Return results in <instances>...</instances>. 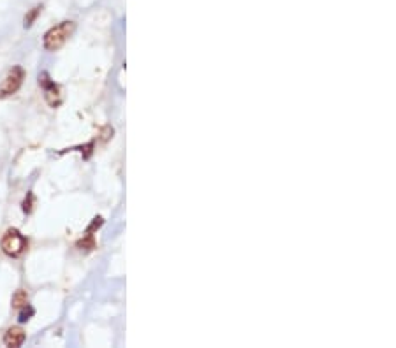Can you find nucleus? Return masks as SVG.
Returning a JSON list of instances; mask_svg holds the SVG:
<instances>
[{
  "instance_id": "obj_3",
  "label": "nucleus",
  "mask_w": 396,
  "mask_h": 348,
  "mask_svg": "<svg viewBox=\"0 0 396 348\" xmlns=\"http://www.w3.org/2000/svg\"><path fill=\"white\" fill-rule=\"evenodd\" d=\"M25 79V70L23 67L16 66L12 67L8 72V76L4 77V81L0 83V99H8V97L15 95L18 90L21 88Z\"/></svg>"
},
{
  "instance_id": "obj_1",
  "label": "nucleus",
  "mask_w": 396,
  "mask_h": 348,
  "mask_svg": "<svg viewBox=\"0 0 396 348\" xmlns=\"http://www.w3.org/2000/svg\"><path fill=\"white\" fill-rule=\"evenodd\" d=\"M76 30V25L74 21H62V23L55 25L50 30L44 34L43 46L46 51H59L64 44L69 41L70 35Z\"/></svg>"
},
{
  "instance_id": "obj_8",
  "label": "nucleus",
  "mask_w": 396,
  "mask_h": 348,
  "mask_svg": "<svg viewBox=\"0 0 396 348\" xmlns=\"http://www.w3.org/2000/svg\"><path fill=\"white\" fill-rule=\"evenodd\" d=\"M41 9H43V8H34V9H32L30 14H28L27 18H25V27H30V25L34 23L35 18H37V14H39V12H41Z\"/></svg>"
},
{
  "instance_id": "obj_2",
  "label": "nucleus",
  "mask_w": 396,
  "mask_h": 348,
  "mask_svg": "<svg viewBox=\"0 0 396 348\" xmlns=\"http://www.w3.org/2000/svg\"><path fill=\"white\" fill-rule=\"evenodd\" d=\"M0 248H2L6 255L16 259V257H20L27 250L28 241L18 229H9V231H6L2 241H0Z\"/></svg>"
},
{
  "instance_id": "obj_6",
  "label": "nucleus",
  "mask_w": 396,
  "mask_h": 348,
  "mask_svg": "<svg viewBox=\"0 0 396 348\" xmlns=\"http://www.w3.org/2000/svg\"><path fill=\"white\" fill-rule=\"evenodd\" d=\"M11 304H12V308H15V309L25 308V306L28 304V294H27V290H23V289L16 290V294L12 296Z\"/></svg>"
},
{
  "instance_id": "obj_7",
  "label": "nucleus",
  "mask_w": 396,
  "mask_h": 348,
  "mask_svg": "<svg viewBox=\"0 0 396 348\" xmlns=\"http://www.w3.org/2000/svg\"><path fill=\"white\" fill-rule=\"evenodd\" d=\"M76 246H78L79 250H85V251L93 250V248H95V240H93L92 232H86V236L83 238V240H79Z\"/></svg>"
},
{
  "instance_id": "obj_4",
  "label": "nucleus",
  "mask_w": 396,
  "mask_h": 348,
  "mask_svg": "<svg viewBox=\"0 0 396 348\" xmlns=\"http://www.w3.org/2000/svg\"><path fill=\"white\" fill-rule=\"evenodd\" d=\"M39 83L44 86L48 104H50L51 108H57V106L60 104V90H59V86H57L53 81H51L50 77H48V74H43V76L39 77Z\"/></svg>"
},
{
  "instance_id": "obj_5",
  "label": "nucleus",
  "mask_w": 396,
  "mask_h": 348,
  "mask_svg": "<svg viewBox=\"0 0 396 348\" xmlns=\"http://www.w3.org/2000/svg\"><path fill=\"white\" fill-rule=\"evenodd\" d=\"M25 340H27V334H25V331L21 327H11L8 329V333L4 334L6 347L18 348L25 343Z\"/></svg>"
}]
</instances>
